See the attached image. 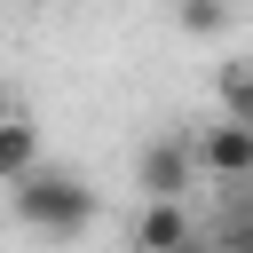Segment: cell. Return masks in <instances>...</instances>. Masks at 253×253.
<instances>
[{"label":"cell","instance_id":"obj_4","mask_svg":"<svg viewBox=\"0 0 253 253\" xmlns=\"http://www.w3.org/2000/svg\"><path fill=\"white\" fill-rule=\"evenodd\" d=\"M126 245H134V253H190V245H198L190 206H142V221H134Z\"/></svg>","mask_w":253,"mask_h":253},{"label":"cell","instance_id":"obj_7","mask_svg":"<svg viewBox=\"0 0 253 253\" xmlns=\"http://www.w3.org/2000/svg\"><path fill=\"white\" fill-rule=\"evenodd\" d=\"M221 0H182V32H221Z\"/></svg>","mask_w":253,"mask_h":253},{"label":"cell","instance_id":"obj_5","mask_svg":"<svg viewBox=\"0 0 253 253\" xmlns=\"http://www.w3.org/2000/svg\"><path fill=\"white\" fill-rule=\"evenodd\" d=\"M40 166V126L32 119H0V190H16Z\"/></svg>","mask_w":253,"mask_h":253},{"label":"cell","instance_id":"obj_8","mask_svg":"<svg viewBox=\"0 0 253 253\" xmlns=\"http://www.w3.org/2000/svg\"><path fill=\"white\" fill-rule=\"evenodd\" d=\"M221 253H253V198L229 213V229H221Z\"/></svg>","mask_w":253,"mask_h":253},{"label":"cell","instance_id":"obj_2","mask_svg":"<svg viewBox=\"0 0 253 253\" xmlns=\"http://www.w3.org/2000/svg\"><path fill=\"white\" fill-rule=\"evenodd\" d=\"M190 182H198L190 134H158V142H142V158H134V190H142V206H182Z\"/></svg>","mask_w":253,"mask_h":253},{"label":"cell","instance_id":"obj_6","mask_svg":"<svg viewBox=\"0 0 253 253\" xmlns=\"http://www.w3.org/2000/svg\"><path fill=\"white\" fill-rule=\"evenodd\" d=\"M221 119L253 126V63H221Z\"/></svg>","mask_w":253,"mask_h":253},{"label":"cell","instance_id":"obj_3","mask_svg":"<svg viewBox=\"0 0 253 253\" xmlns=\"http://www.w3.org/2000/svg\"><path fill=\"white\" fill-rule=\"evenodd\" d=\"M190 158H198V174H213V182H253V126L213 119L206 134H190Z\"/></svg>","mask_w":253,"mask_h":253},{"label":"cell","instance_id":"obj_1","mask_svg":"<svg viewBox=\"0 0 253 253\" xmlns=\"http://www.w3.org/2000/svg\"><path fill=\"white\" fill-rule=\"evenodd\" d=\"M8 198H16V221L40 229V237H87L95 229V190L71 166H32Z\"/></svg>","mask_w":253,"mask_h":253}]
</instances>
